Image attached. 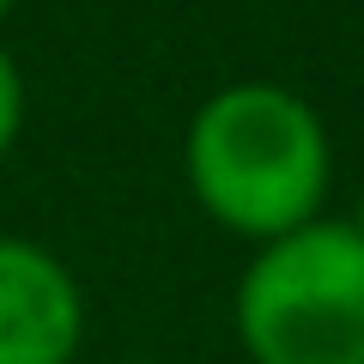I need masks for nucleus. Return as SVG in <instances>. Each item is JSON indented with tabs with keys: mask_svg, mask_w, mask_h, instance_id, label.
Instances as JSON below:
<instances>
[{
	"mask_svg": "<svg viewBox=\"0 0 364 364\" xmlns=\"http://www.w3.org/2000/svg\"><path fill=\"white\" fill-rule=\"evenodd\" d=\"M182 182L219 231L273 243L322 219L334 140L322 109L279 79H231L188 116Z\"/></svg>",
	"mask_w": 364,
	"mask_h": 364,
	"instance_id": "nucleus-1",
	"label": "nucleus"
},
{
	"mask_svg": "<svg viewBox=\"0 0 364 364\" xmlns=\"http://www.w3.org/2000/svg\"><path fill=\"white\" fill-rule=\"evenodd\" d=\"M231 328L249 364H364V237L322 213L255 243Z\"/></svg>",
	"mask_w": 364,
	"mask_h": 364,
	"instance_id": "nucleus-2",
	"label": "nucleus"
},
{
	"mask_svg": "<svg viewBox=\"0 0 364 364\" xmlns=\"http://www.w3.org/2000/svg\"><path fill=\"white\" fill-rule=\"evenodd\" d=\"M85 291L55 249L0 231V364H73Z\"/></svg>",
	"mask_w": 364,
	"mask_h": 364,
	"instance_id": "nucleus-3",
	"label": "nucleus"
},
{
	"mask_svg": "<svg viewBox=\"0 0 364 364\" xmlns=\"http://www.w3.org/2000/svg\"><path fill=\"white\" fill-rule=\"evenodd\" d=\"M25 109H31V91H25V67L13 61V49L0 43V158L18 146L25 134Z\"/></svg>",
	"mask_w": 364,
	"mask_h": 364,
	"instance_id": "nucleus-4",
	"label": "nucleus"
},
{
	"mask_svg": "<svg viewBox=\"0 0 364 364\" xmlns=\"http://www.w3.org/2000/svg\"><path fill=\"white\" fill-rule=\"evenodd\" d=\"M346 225H352V231L364 237V188H358V200H352V219H346Z\"/></svg>",
	"mask_w": 364,
	"mask_h": 364,
	"instance_id": "nucleus-5",
	"label": "nucleus"
},
{
	"mask_svg": "<svg viewBox=\"0 0 364 364\" xmlns=\"http://www.w3.org/2000/svg\"><path fill=\"white\" fill-rule=\"evenodd\" d=\"M18 13V0H0V25H6V18H13Z\"/></svg>",
	"mask_w": 364,
	"mask_h": 364,
	"instance_id": "nucleus-6",
	"label": "nucleus"
},
{
	"mask_svg": "<svg viewBox=\"0 0 364 364\" xmlns=\"http://www.w3.org/2000/svg\"><path fill=\"white\" fill-rule=\"evenodd\" d=\"M128 364H164V358H128Z\"/></svg>",
	"mask_w": 364,
	"mask_h": 364,
	"instance_id": "nucleus-7",
	"label": "nucleus"
}]
</instances>
